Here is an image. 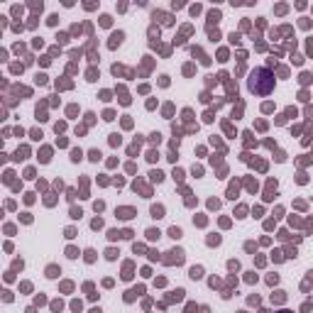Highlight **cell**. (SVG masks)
<instances>
[{
  "mask_svg": "<svg viewBox=\"0 0 313 313\" xmlns=\"http://www.w3.org/2000/svg\"><path fill=\"white\" fill-rule=\"evenodd\" d=\"M247 88L257 95H269L274 91V76L269 73V69H254L247 78Z\"/></svg>",
  "mask_w": 313,
  "mask_h": 313,
  "instance_id": "cell-1",
  "label": "cell"
},
{
  "mask_svg": "<svg viewBox=\"0 0 313 313\" xmlns=\"http://www.w3.org/2000/svg\"><path fill=\"white\" fill-rule=\"evenodd\" d=\"M169 254H171V257L166 259L169 264H174V262H176V264H181V262H184V252H181V249H171Z\"/></svg>",
  "mask_w": 313,
  "mask_h": 313,
  "instance_id": "cell-2",
  "label": "cell"
},
{
  "mask_svg": "<svg viewBox=\"0 0 313 313\" xmlns=\"http://www.w3.org/2000/svg\"><path fill=\"white\" fill-rule=\"evenodd\" d=\"M115 215H117V218H122V220H130L132 215H135V211H132V208H117Z\"/></svg>",
  "mask_w": 313,
  "mask_h": 313,
  "instance_id": "cell-3",
  "label": "cell"
},
{
  "mask_svg": "<svg viewBox=\"0 0 313 313\" xmlns=\"http://www.w3.org/2000/svg\"><path fill=\"white\" fill-rule=\"evenodd\" d=\"M122 39H125V34H122V32H115L113 37H110V49H115V47H120V44H122Z\"/></svg>",
  "mask_w": 313,
  "mask_h": 313,
  "instance_id": "cell-4",
  "label": "cell"
},
{
  "mask_svg": "<svg viewBox=\"0 0 313 313\" xmlns=\"http://www.w3.org/2000/svg\"><path fill=\"white\" fill-rule=\"evenodd\" d=\"M213 22H220V10H211L208 12V25H213Z\"/></svg>",
  "mask_w": 313,
  "mask_h": 313,
  "instance_id": "cell-5",
  "label": "cell"
},
{
  "mask_svg": "<svg viewBox=\"0 0 313 313\" xmlns=\"http://www.w3.org/2000/svg\"><path fill=\"white\" fill-rule=\"evenodd\" d=\"M152 218H164V206H152Z\"/></svg>",
  "mask_w": 313,
  "mask_h": 313,
  "instance_id": "cell-6",
  "label": "cell"
},
{
  "mask_svg": "<svg viewBox=\"0 0 313 313\" xmlns=\"http://www.w3.org/2000/svg\"><path fill=\"white\" fill-rule=\"evenodd\" d=\"M272 301H276V303H284V301H286L284 291H276V294H272Z\"/></svg>",
  "mask_w": 313,
  "mask_h": 313,
  "instance_id": "cell-7",
  "label": "cell"
},
{
  "mask_svg": "<svg viewBox=\"0 0 313 313\" xmlns=\"http://www.w3.org/2000/svg\"><path fill=\"white\" fill-rule=\"evenodd\" d=\"M47 276H49V279H54V276H59V267H47Z\"/></svg>",
  "mask_w": 313,
  "mask_h": 313,
  "instance_id": "cell-8",
  "label": "cell"
},
{
  "mask_svg": "<svg viewBox=\"0 0 313 313\" xmlns=\"http://www.w3.org/2000/svg\"><path fill=\"white\" fill-rule=\"evenodd\" d=\"M169 235H171V237H174V240H179V237H181V235H184V232H181V228H176V225H174V228H171V230H169Z\"/></svg>",
  "mask_w": 313,
  "mask_h": 313,
  "instance_id": "cell-9",
  "label": "cell"
},
{
  "mask_svg": "<svg viewBox=\"0 0 313 313\" xmlns=\"http://www.w3.org/2000/svg\"><path fill=\"white\" fill-rule=\"evenodd\" d=\"M201 276H203V269H201V267H193V269H191V279H201Z\"/></svg>",
  "mask_w": 313,
  "mask_h": 313,
  "instance_id": "cell-10",
  "label": "cell"
},
{
  "mask_svg": "<svg viewBox=\"0 0 313 313\" xmlns=\"http://www.w3.org/2000/svg\"><path fill=\"white\" fill-rule=\"evenodd\" d=\"M149 176H152V181H157V184H159V181H162V179H164V174H162V171L157 169V171H152Z\"/></svg>",
  "mask_w": 313,
  "mask_h": 313,
  "instance_id": "cell-11",
  "label": "cell"
},
{
  "mask_svg": "<svg viewBox=\"0 0 313 313\" xmlns=\"http://www.w3.org/2000/svg\"><path fill=\"white\" fill-rule=\"evenodd\" d=\"M34 83H37V86H44V83H47V76H44V73H37V76H34Z\"/></svg>",
  "mask_w": 313,
  "mask_h": 313,
  "instance_id": "cell-12",
  "label": "cell"
},
{
  "mask_svg": "<svg viewBox=\"0 0 313 313\" xmlns=\"http://www.w3.org/2000/svg\"><path fill=\"white\" fill-rule=\"evenodd\" d=\"M120 135H110V144H113V147H120Z\"/></svg>",
  "mask_w": 313,
  "mask_h": 313,
  "instance_id": "cell-13",
  "label": "cell"
},
{
  "mask_svg": "<svg viewBox=\"0 0 313 313\" xmlns=\"http://www.w3.org/2000/svg\"><path fill=\"white\" fill-rule=\"evenodd\" d=\"M110 22H113V17H110V15H103L100 17V25L103 27H110Z\"/></svg>",
  "mask_w": 313,
  "mask_h": 313,
  "instance_id": "cell-14",
  "label": "cell"
},
{
  "mask_svg": "<svg viewBox=\"0 0 313 313\" xmlns=\"http://www.w3.org/2000/svg\"><path fill=\"white\" fill-rule=\"evenodd\" d=\"M147 237H149V240H157V237H159V230H154V228H149V230H147Z\"/></svg>",
  "mask_w": 313,
  "mask_h": 313,
  "instance_id": "cell-15",
  "label": "cell"
},
{
  "mask_svg": "<svg viewBox=\"0 0 313 313\" xmlns=\"http://www.w3.org/2000/svg\"><path fill=\"white\" fill-rule=\"evenodd\" d=\"M98 78V71H95V69H88V81H95Z\"/></svg>",
  "mask_w": 313,
  "mask_h": 313,
  "instance_id": "cell-16",
  "label": "cell"
},
{
  "mask_svg": "<svg viewBox=\"0 0 313 313\" xmlns=\"http://www.w3.org/2000/svg\"><path fill=\"white\" fill-rule=\"evenodd\" d=\"M100 159V152L98 149H91V162H98Z\"/></svg>",
  "mask_w": 313,
  "mask_h": 313,
  "instance_id": "cell-17",
  "label": "cell"
},
{
  "mask_svg": "<svg viewBox=\"0 0 313 313\" xmlns=\"http://www.w3.org/2000/svg\"><path fill=\"white\" fill-rule=\"evenodd\" d=\"M208 245H220V235H215V237H208Z\"/></svg>",
  "mask_w": 313,
  "mask_h": 313,
  "instance_id": "cell-18",
  "label": "cell"
},
{
  "mask_svg": "<svg viewBox=\"0 0 313 313\" xmlns=\"http://www.w3.org/2000/svg\"><path fill=\"white\" fill-rule=\"evenodd\" d=\"M228 193H230V198H235V196H237V184H232V186H230V191H228Z\"/></svg>",
  "mask_w": 313,
  "mask_h": 313,
  "instance_id": "cell-19",
  "label": "cell"
},
{
  "mask_svg": "<svg viewBox=\"0 0 313 313\" xmlns=\"http://www.w3.org/2000/svg\"><path fill=\"white\" fill-rule=\"evenodd\" d=\"M71 159H73V162H78V159H81V149H73L71 152Z\"/></svg>",
  "mask_w": 313,
  "mask_h": 313,
  "instance_id": "cell-20",
  "label": "cell"
},
{
  "mask_svg": "<svg viewBox=\"0 0 313 313\" xmlns=\"http://www.w3.org/2000/svg\"><path fill=\"white\" fill-rule=\"evenodd\" d=\"M211 39L218 42V39H220V32H218V30H211Z\"/></svg>",
  "mask_w": 313,
  "mask_h": 313,
  "instance_id": "cell-21",
  "label": "cell"
},
{
  "mask_svg": "<svg viewBox=\"0 0 313 313\" xmlns=\"http://www.w3.org/2000/svg\"><path fill=\"white\" fill-rule=\"evenodd\" d=\"M245 213H247V208L240 206V208H237V218H245Z\"/></svg>",
  "mask_w": 313,
  "mask_h": 313,
  "instance_id": "cell-22",
  "label": "cell"
},
{
  "mask_svg": "<svg viewBox=\"0 0 313 313\" xmlns=\"http://www.w3.org/2000/svg\"><path fill=\"white\" fill-rule=\"evenodd\" d=\"M230 42H232V44H240V34L232 32V34H230Z\"/></svg>",
  "mask_w": 313,
  "mask_h": 313,
  "instance_id": "cell-23",
  "label": "cell"
},
{
  "mask_svg": "<svg viewBox=\"0 0 313 313\" xmlns=\"http://www.w3.org/2000/svg\"><path fill=\"white\" fill-rule=\"evenodd\" d=\"M91 225H93V228H95V230H98V228H103V220H100V218H95V220H93V223H91Z\"/></svg>",
  "mask_w": 313,
  "mask_h": 313,
  "instance_id": "cell-24",
  "label": "cell"
},
{
  "mask_svg": "<svg viewBox=\"0 0 313 313\" xmlns=\"http://www.w3.org/2000/svg\"><path fill=\"white\" fill-rule=\"evenodd\" d=\"M120 237H125V240H130V237H132V230H122V232H120Z\"/></svg>",
  "mask_w": 313,
  "mask_h": 313,
  "instance_id": "cell-25",
  "label": "cell"
},
{
  "mask_svg": "<svg viewBox=\"0 0 313 313\" xmlns=\"http://www.w3.org/2000/svg\"><path fill=\"white\" fill-rule=\"evenodd\" d=\"M103 117H105V120H113L115 113H113V110H105V115H103Z\"/></svg>",
  "mask_w": 313,
  "mask_h": 313,
  "instance_id": "cell-26",
  "label": "cell"
},
{
  "mask_svg": "<svg viewBox=\"0 0 313 313\" xmlns=\"http://www.w3.org/2000/svg\"><path fill=\"white\" fill-rule=\"evenodd\" d=\"M86 262H93V249H86Z\"/></svg>",
  "mask_w": 313,
  "mask_h": 313,
  "instance_id": "cell-27",
  "label": "cell"
},
{
  "mask_svg": "<svg viewBox=\"0 0 313 313\" xmlns=\"http://www.w3.org/2000/svg\"><path fill=\"white\" fill-rule=\"evenodd\" d=\"M186 313H196V303H189V306H186Z\"/></svg>",
  "mask_w": 313,
  "mask_h": 313,
  "instance_id": "cell-28",
  "label": "cell"
},
{
  "mask_svg": "<svg viewBox=\"0 0 313 313\" xmlns=\"http://www.w3.org/2000/svg\"><path fill=\"white\" fill-rule=\"evenodd\" d=\"M115 254H117L115 249H108V252H105V257H108V259H115Z\"/></svg>",
  "mask_w": 313,
  "mask_h": 313,
  "instance_id": "cell-29",
  "label": "cell"
},
{
  "mask_svg": "<svg viewBox=\"0 0 313 313\" xmlns=\"http://www.w3.org/2000/svg\"><path fill=\"white\" fill-rule=\"evenodd\" d=\"M267 281H269V284H272V286H274V284H276V281H279V276H276V274H272V276H269V279H267Z\"/></svg>",
  "mask_w": 313,
  "mask_h": 313,
  "instance_id": "cell-30",
  "label": "cell"
},
{
  "mask_svg": "<svg viewBox=\"0 0 313 313\" xmlns=\"http://www.w3.org/2000/svg\"><path fill=\"white\" fill-rule=\"evenodd\" d=\"M66 254H69V257H78V252H76L73 247H69V249H66Z\"/></svg>",
  "mask_w": 313,
  "mask_h": 313,
  "instance_id": "cell-31",
  "label": "cell"
},
{
  "mask_svg": "<svg viewBox=\"0 0 313 313\" xmlns=\"http://www.w3.org/2000/svg\"><path fill=\"white\" fill-rule=\"evenodd\" d=\"M218 57H220V61H228V52H225V49H220Z\"/></svg>",
  "mask_w": 313,
  "mask_h": 313,
  "instance_id": "cell-32",
  "label": "cell"
},
{
  "mask_svg": "<svg viewBox=\"0 0 313 313\" xmlns=\"http://www.w3.org/2000/svg\"><path fill=\"white\" fill-rule=\"evenodd\" d=\"M308 54H313V39L308 42Z\"/></svg>",
  "mask_w": 313,
  "mask_h": 313,
  "instance_id": "cell-33",
  "label": "cell"
},
{
  "mask_svg": "<svg viewBox=\"0 0 313 313\" xmlns=\"http://www.w3.org/2000/svg\"><path fill=\"white\" fill-rule=\"evenodd\" d=\"M279 313H294V311H279Z\"/></svg>",
  "mask_w": 313,
  "mask_h": 313,
  "instance_id": "cell-34",
  "label": "cell"
}]
</instances>
